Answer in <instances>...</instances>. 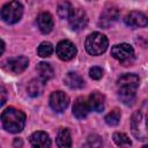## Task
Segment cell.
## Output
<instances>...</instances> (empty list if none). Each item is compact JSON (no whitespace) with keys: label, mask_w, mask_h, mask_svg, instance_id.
Segmentation results:
<instances>
[{"label":"cell","mask_w":148,"mask_h":148,"mask_svg":"<svg viewBox=\"0 0 148 148\" xmlns=\"http://www.w3.org/2000/svg\"><path fill=\"white\" fill-rule=\"evenodd\" d=\"M37 53L42 58H47L53 53V45L50 42H43L37 49Z\"/></svg>","instance_id":"cell-23"},{"label":"cell","mask_w":148,"mask_h":148,"mask_svg":"<svg viewBox=\"0 0 148 148\" xmlns=\"http://www.w3.org/2000/svg\"><path fill=\"white\" fill-rule=\"evenodd\" d=\"M23 14V6L18 1H10L0 9V17L8 24H14L20 21Z\"/></svg>","instance_id":"cell-3"},{"label":"cell","mask_w":148,"mask_h":148,"mask_svg":"<svg viewBox=\"0 0 148 148\" xmlns=\"http://www.w3.org/2000/svg\"><path fill=\"white\" fill-rule=\"evenodd\" d=\"M89 111H90V108H89L88 101L84 97L76 98V101L74 102V105H73V114L77 119H83L88 116Z\"/></svg>","instance_id":"cell-13"},{"label":"cell","mask_w":148,"mask_h":148,"mask_svg":"<svg viewBox=\"0 0 148 148\" xmlns=\"http://www.w3.org/2000/svg\"><path fill=\"white\" fill-rule=\"evenodd\" d=\"M30 143L34 148H51V139L47 133L37 131L30 135Z\"/></svg>","instance_id":"cell-10"},{"label":"cell","mask_w":148,"mask_h":148,"mask_svg":"<svg viewBox=\"0 0 148 148\" xmlns=\"http://www.w3.org/2000/svg\"><path fill=\"white\" fill-rule=\"evenodd\" d=\"M120 116H121V114H120V111H119L118 109H113L111 112H109V113L105 116L104 120H105V123H106L108 125H110V126H116V125L119 124Z\"/></svg>","instance_id":"cell-26"},{"label":"cell","mask_w":148,"mask_h":148,"mask_svg":"<svg viewBox=\"0 0 148 148\" xmlns=\"http://www.w3.org/2000/svg\"><path fill=\"white\" fill-rule=\"evenodd\" d=\"M131 126L132 133L134 134L138 140H146V131H145V123L142 120V114L140 111H135L131 118Z\"/></svg>","instance_id":"cell-9"},{"label":"cell","mask_w":148,"mask_h":148,"mask_svg":"<svg viewBox=\"0 0 148 148\" xmlns=\"http://www.w3.org/2000/svg\"><path fill=\"white\" fill-rule=\"evenodd\" d=\"M118 17H119V10H118V8L114 7V6H109V7H106L101 13L98 24H99V27L106 29L111 24H113L118 20Z\"/></svg>","instance_id":"cell-7"},{"label":"cell","mask_w":148,"mask_h":148,"mask_svg":"<svg viewBox=\"0 0 148 148\" xmlns=\"http://www.w3.org/2000/svg\"><path fill=\"white\" fill-rule=\"evenodd\" d=\"M36 69H37V72L39 74V80H42L43 82H46V81H49L50 79L53 77V74H54L53 68L47 62H44V61L43 62H39L37 65V68Z\"/></svg>","instance_id":"cell-19"},{"label":"cell","mask_w":148,"mask_h":148,"mask_svg":"<svg viewBox=\"0 0 148 148\" xmlns=\"http://www.w3.org/2000/svg\"><path fill=\"white\" fill-rule=\"evenodd\" d=\"M113 141L117 146L119 147H123V148H127L132 145L130 138L125 134V133H120V132H116L113 134Z\"/></svg>","instance_id":"cell-22"},{"label":"cell","mask_w":148,"mask_h":148,"mask_svg":"<svg viewBox=\"0 0 148 148\" xmlns=\"http://www.w3.org/2000/svg\"><path fill=\"white\" fill-rule=\"evenodd\" d=\"M72 12H73V7L69 2L62 1L58 5V15L61 18H68L69 15L72 14Z\"/></svg>","instance_id":"cell-25"},{"label":"cell","mask_w":148,"mask_h":148,"mask_svg":"<svg viewBox=\"0 0 148 148\" xmlns=\"http://www.w3.org/2000/svg\"><path fill=\"white\" fill-rule=\"evenodd\" d=\"M83 148H103V141L102 138L97 134H91L88 136L86 145Z\"/></svg>","instance_id":"cell-24"},{"label":"cell","mask_w":148,"mask_h":148,"mask_svg":"<svg viewBox=\"0 0 148 148\" xmlns=\"http://www.w3.org/2000/svg\"><path fill=\"white\" fill-rule=\"evenodd\" d=\"M57 146L59 148H71L72 136L68 128H60L57 135Z\"/></svg>","instance_id":"cell-18"},{"label":"cell","mask_w":148,"mask_h":148,"mask_svg":"<svg viewBox=\"0 0 148 148\" xmlns=\"http://www.w3.org/2000/svg\"><path fill=\"white\" fill-rule=\"evenodd\" d=\"M108 38L101 32H92L86 39V50L91 56H99L108 49Z\"/></svg>","instance_id":"cell-2"},{"label":"cell","mask_w":148,"mask_h":148,"mask_svg":"<svg viewBox=\"0 0 148 148\" xmlns=\"http://www.w3.org/2000/svg\"><path fill=\"white\" fill-rule=\"evenodd\" d=\"M142 148H148V147H147V146H146V145H145V146H143V147H142Z\"/></svg>","instance_id":"cell-31"},{"label":"cell","mask_w":148,"mask_h":148,"mask_svg":"<svg viewBox=\"0 0 148 148\" xmlns=\"http://www.w3.org/2000/svg\"><path fill=\"white\" fill-rule=\"evenodd\" d=\"M37 25L43 34H49L53 28V17L50 13L43 12L37 16Z\"/></svg>","instance_id":"cell-15"},{"label":"cell","mask_w":148,"mask_h":148,"mask_svg":"<svg viewBox=\"0 0 148 148\" xmlns=\"http://www.w3.org/2000/svg\"><path fill=\"white\" fill-rule=\"evenodd\" d=\"M64 81H65V83H66L69 88H72V89H80V88H82V87L84 86L83 79L81 77L80 74H77V73H75V72H69V73H67V75L65 76Z\"/></svg>","instance_id":"cell-17"},{"label":"cell","mask_w":148,"mask_h":148,"mask_svg":"<svg viewBox=\"0 0 148 148\" xmlns=\"http://www.w3.org/2000/svg\"><path fill=\"white\" fill-rule=\"evenodd\" d=\"M28 64H29L28 58H25L23 56L15 57L7 61V69L14 74H20L28 67Z\"/></svg>","instance_id":"cell-12"},{"label":"cell","mask_w":148,"mask_h":148,"mask_svg":"<svg viewBox=\"0 0 148 148\" xmlns=\"http://www.w3.org/2000/svg\"><path fill=\"white\" fill-rule=\"evenodd\" d=\"M44 90V83L42 80H37V79H32L27 87V91L28 95H30L31 97H37L39 96Z\"/></svg>","instance_id":"cell-21"},{"label":"cell","mask_w":148,"mask_h":148,"mask_svg":"<svg viewBox=\"0 0 148 148\" xmlns=\"http://www.w3.org/2000/svg\"><path fill=\"white\" fill-rule=\"evenodd\" d=\"M104 95L101 94L99 91H94L90 94L88 98V104L90 110H94L96 112H101L104 110Z\"/></svg>","instance_id":"cell-16"},{"label":"cell","mask_w":148,"mask_h":148,"mask_svg":"<svg viewBox=\"0 0 148 148\" xmlns=\"http://www.w3.org/2000/svg\"><path fill=\"white\" fill-rule=\"evenodd\" d=\"M13 146H14L15 148H21V147L23 146V141H22V139L16 138V139L14 140V142H13Z\"/></svg>","instance_id":"cell-29"},{"label":"cell","mask_w":148,"mask_h":148,"mask_svg":"<svg viewBox=\"0 0 148 148\" xmlns=\"http://www.w3.org/2000/svg\"><path fill=\"white\" fill-rule=\"evenodd\" d=\"M57 54L58 57L61 59V60H65V61H68L71 59H73L76 54V47L75 45L71 42V40H67V39H64V40H60L57 45Z\"/></svg>","instance_id":"cell-5"},{"label":"cell","mask_w":148,"mask_h":148,"mask_svg":"<svg viewBox=\"0 0 148 148\" xmlns=\"http://www.w3.org/2000/svg\"><path fill=\"white\" fill-rule=\"evenodd\" d=\"M6 99H7V90L2 86H0V106L5 104Z\"/></svg>","instance_id":"cell-28"},{"label":"cell","mask_w":148,"mask_h":148,"mask_svg":"<svg viewBox=\"0 0 148 148\" xmlns=\"http://www.w3.org/2000/svg\"><path fill=\"white\" fill-rule=\"evenodd\" d=\"M89 75H90V77L94 79V80H99V79L103 76V69H102L101 67H97V66L91 67V68L89 69Z\"/></svg>","instance_id":"cell-27"},{"label":"cell","mask_w":148,"mask_h":148,"mask_svg":"<svg viewBox=\"0 0 148 148\" xmlns=\"http://www.w3.org/2000/svg\"><path fill=\"white\" fill-rule=\"evenodd\" d=\"M125 23L132 28H141L147 25V16L141 12H131L125 16Z\"/></svg>","instance_id":"cell-11"},{"label":"cell","mask_w":148,"mask_h":148,"mask_svg":"<svg viewBox=\"0 0 148 148\" xmlns=\"http://www.w3.org/2000/svg\"><path fill=\"white\" fill-rule=\"evenodd\" d=\"M118 88H128V89H135L139 87V76L133 73H127L121 75L118 79Z\"/></svg>","instance_id":"cell-14"},{"label":"cell","mask_w":148,"mask_h":148,"mask_svg":"<svg viewBox=\"0 0 148 148\" xmlns=\"http://www.w3.org/2000/svg\"><path fill=\"white\" fill-rule=\"evenodd\" d=\"M135 89L128 88H118V96L120 101L126 105H132L135 101Z\"/></svg>","instance_id":"cell-20"},{"label":"cell","mask_w":148,"mask_h":148,"mask_svg":"<svg viewBox=\"0 0 148 148\" xmlns=\"http://www.w3.org/2000/svg\"><path fill=\"white\" fill-rule=\"evenodd\" d=\"M68 103H69L68 96L60 90L53 91L50 96V105L56 112H62L68 106Z\"/></svg>","instance_id":"cell-8"},{"label":"cell","mask_w":148,"mask_h":148,"mask_svg":"<svg viewBox=\"0 0 148 148\" xmlns=\"http://www.w3.org/2000/svg\"><path fill=\"white\" fill-rule=\"evenodd\" d=\"M69 21V25L73 30H82L83 28H86L87 23H88V16L86 14V12L81 8L77 9H73L72 14L68 17Z\"/></svg>","instance_id":"cell-6"},{"label":"cell","mask_w":148,"mask_h":148,"mask_svg":"<svg viewBox=\"0 0 148 148\" xmlns=\"http://www.w3.org/2000/svg\"><path fill=\"white\" fill-rule=\"evenodd\" d=\"M3 51H5V43L0 39V56L3 53Z\"/></svg>","instance_id":"cell-30"},{"label":"cell","mask_w":148,"mask_h":148,"mask_svg":"<svg viewBox=\"0 0 148 148\" xmlns=\"http://www.w3.org/2000/svg\"><path fill=\"white\" fill-rule=\"evenodd\" d=\"M3 128L10 133H18L25 125V114L15 108L6 109L1 114Z\"/></svg>","instance_id":"cell-1"},{"label":"cell","mask_w":148,"mask_h":148,"mask_svg":"<svg viewBox=\"0 0 148 148\" xmlns=\"http://www.w3.org/2000/svg\"><path fill=\"white\" fill-rule=\"evenodd\" d=\"M111 54L114 59L119 60L121 64L127 66L128 64L132 62V60L134 58V50L130 44L121 43V44H117V45L112 46Z\"/></svg>","instance_id":"cell-4"}]
</instances>
